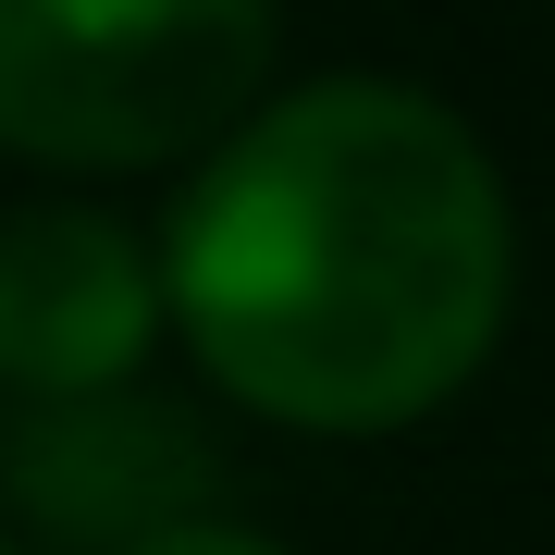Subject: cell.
Instances as JSON below:
<instances>
[{
	"label": "cell",
	"instance_id": "obj_4",
	"mask_svg": "<svg viewBox=\"0 0 555 555\" xmlns=\"http://www.w3.org/2000/svg\"><path fill=\"white\" fill-rule=\"evenodd\" d=\"M0 494L50 543L137 555L160 531H185L198 494H222V469L173 396L112 383V396H62V408H0Z\"/></svg>",
	"mask_w": 555,
	"mask_h": 555
},
{
	"label": "cell",
	"instance_id": "obj_5",
	"mask_svg": "<svg viewBox=\"0 0 555 555\" xmlns=\"http://www.w3.org/2000/svg\"><path fill=\"white\" fill-rule=\"evenodd\" d=\"M137 555H284L272 531H235V518H185V531H160V543H137Z\"/></svg>",
	"mask_w": 555,
	"mask_h": 555
},
{
	"label": "cell",
	"instance_id": "obj_3",
	"mask_svg": "<svg viewBox=\"0 0 555 555\" xmlns=\"http://www.w3.org/2000/svg\"><path fill=\"white\" fill-rule=\"evenodd\" d=\"M160 321H173L160 259L112 210H75V198L0 210V408H62V396L137 383Z\"/></svg>",
	"mask_w": 555,
	"mask_h": 555
},
{
	"label": "cell",
	"instance_id": "obj_1",
	"mask_svg": "<svg viewBox=\"0 0 555 555\" xmlns=\"http://www.w3.org/2000/svg\"><path fill=\"white\" fill-rule=\"evenodd\" d=\"M518 222L494 149L408 75L259 100L173 198L160 309L198 371L297 433H396L494 358Z\"/></svg>",
	"mask_w": 555,
	"mask_h": 555
},
{
	"label": "cell",
	"instance_id": "obj_2",
	"mask_svg": "<svg viewBox=\"0 0 555 555\" xmlns=\"http://www.w3.org/2000/svg\"><path fill=\"white\" fill-rule=\"evenodd\" d=\"M259 0H0V149L62 173H137L235 137L272 87Z\"/></svg>",
	"mask_w": 555,
	"mask_h": 555
},
{
	"label": "cell",
	"instance_id": "obj_6",
	"mask_svg": "<svg viewBox=\"0 0 555 555\" xmlns=\"http://www.w3.org/2000/svg\"><path fill=\"white\" fill-rule=\"evenodd\" d=\"M0 555H13V543H0Z\"/></svg>",
	"mask_w": 555,
	"mask_h": 555
}]
</instances>
